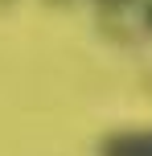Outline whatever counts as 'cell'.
<instances>
[{
  "label": "cell",
  "mask_w": 152,
  "mask_h": 156,
  "mask_svg": "<svg viewBox=\"0 0 152 156\" xmlns=\"http://www.w3.org/2000/svg\"><path fill=\"white\" fill-rule=\"evenodd\" d=\"M103 156H152V132H115V136H107Z\"/></svg>",
  "instance_id": "1"
},
{
  "label": "cell",
  "mask_w": 152,
  "mask_h": 156,
  "mask_svg": "<svg viewBox=\"0 0 152 156\" xmlns=\"http://www.w3.org/2000/svg\"><path fill=\"white\" fill-rule=\"evenodd\" d=\"M95 4H103V8H123V4H132V0H95Z\"/></svg>",
  "instance_id": "2"
},
{
  "label": "cell",
  "mask_w": 152,
  "mask_h": 156,
  "mask_svg": "<svg viewBox=\"0 0 152 156\" xmlns=\"http://www.w3.org/2000/svg\"><path fill=\"white\" fill-rule=\"evenodd\" d=\"M144 25H148V29H152V0H148V4H144Z\"/></svg>",
  "instance_id": "3"
}]
</instances>
